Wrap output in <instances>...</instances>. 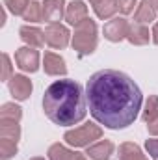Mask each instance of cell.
Returning a JSON list of instances; mask_svg holds the SVG:
<instances>
[{"mask_svg": "<svg viewBox=\"0 0 158 160\" xmlns=\"http://www.w3.org/2000/svg\"><path fill=\"white\" fill-rule=\"evenodd\" d=\"M86 95L89 112L108 128H126L141 108V91L138 84L121 71L104 69L87 80Z\"/></svg>", "mask_w": 158, "mask_h": 160, "instance_id": "obj_1", "label": "cell"}, {"mask_svg": "<svg viewBox=\"0 0 158 160\" xmlns=\"http://www.w3.org/2000/svg\"><path fill=\"white\" fill-rule=\"evenodd\" d=\"M43 110L54 125L71 127L86 118V99L78 82L56 80L43 97Z\"/></svg>", "mask_w": 158, "mask_h": 160, "instance_id": "obj_2", "label": "cell"}, {"mask_svg": "<svg viewBox=\"0 0 158 160\" xmlns=\"http://www.w3.org/2000/svg\"><path fill=\"white\" fill-rule=\"evenodd\" d=\"M73 48L86 56V54H91L95 48H97V24L87 19L84 21L82 24H78L75 28V36H73Z\"/></svg>", "mask_w": 158, "mask_h": 160, "instance_id": "obj_3", "label": "cell"}, {"mask_svg": "<svg viewBox=\"0 0 158 160\" xmlns=\"http://www.w3.org/2000/svg\"><path fill=\"white\" fill-rule=\"evenodd\" d=\"M101 136H102L101 127H97L93 123H86L75 130L65 132V142L73 147H89V143L99 140Z\"/></svg>", "mask_w": 158, "mask_h": 160, "instance_id": "obj_4", "label": "cell"}, {"mask_svg": "<svg viewBox=\"0 0 158 160\" xmlns=\"http://www.w3.org/2000/svg\"><path fill=\"white\" fill-rule=\"evenodd\" d=\"M69 38H71L69 30H67L63 24H60V22H52V24H48L47 30H45L47 45L52 47V48H65V47L69 45Z\"/></svg>", "mask_w": 158, "mask_h": 160, "instance_id": "obj_5", "label": "cell"}, {"mask_svg": "<svg viewBox=\"0 0 158 160\" xmlns=\"http://www.w3.org/2000/svg\"><path fill=\"white\" fill-rule=\"evenodd\" d=\"M17 65L26 73H36L39 69V52L34 47H22L15 52Z\"/></svg>", "mask_w": 158, "mask_h": 160, "instance_id": "obj_6", "label": "cell"}, {"mask_svg": "<svg viewBox=\"0 0 158 160\" xmlns=\"http://www.w3.org/2000/svg\"><path fill=\"white\" fill-rule=\"evenodd\" d=\"M128 30H130L128 21L123 19V17H116V19H112L104 24V38L108 41L117 43V41L125 39L128 36Z\"/></svg>", "mask_w": 158, "mask_h": 160, "instance_id": "obj_7", "label": "cell"}, {"mask_svg": "<svg viewBox=\"0 0 158 160\" xmlns=\"http://www.w3.org/2000/svg\"><path fill=\"white\" fill-rule=\"evenodd\" d=\"M9 91L17 101H24L32 93V82L24 75H13L9 78Z\"/></svg>", "mask_w": 158, "mask_h": 160, "instance_id": "obj_8", "label": "cell"}, {"mask_svg": "<svg viewBox=\"0 0 158 160\" xmlns=\"http://www.w3.org/2000/svg\"><path fill=\"white\" fill-rule=\"evenodd\" d=\"M63 15H65V0H45L43 21L52 24V22H58Z\"/></svg>", "mask_w": 158, "mask_h": 160, "instance_id": "obj_9", "label": "cell"}, {"mask_svg": "<svg viewBox=\"0 0 158 160\" xmlns=\"http://www.w3.org/2000/svg\"><path fill=\"white\" fill-rule=\"evenodd\" d=\"M87 19H89V17H87V6H86L84 2L73 0V2L67 6V9H65V21H67L69 24L78 26V24H82V22L87 21Z\"/></svg>", "mask_w": 158, "mask_h": 160, "instance_id": "obj_10", "label": "cell"}, {"mask_svg": "<svg viewBox=\"0 0 158 160\" xmlns=\"http://www.w3.org/2000/svg\"><path fill=\"white\" fill-rule=\"evenodd\" d=\"M43 67H45V73L47 75H52V77H60V75H65L67 73V67H65L63 58L58 56V54H54V52H47L45 54Z\"/></svg>", "mask_w": 158, "mask_h": 160, "instance_id": "obj_11", "label": "cell"}, {"mask_svg": "<svg viewBox=\"0 0 158 160\" xmlns=\"http://www.w3.org/2000/svg\"><path fill=\"white\" fill-rule=\"evenodd\" d=\"M112 153H114V143L110 140H102L95 145H89L86 155L93 160H108L112 157Z\"/></svg>", "mask_w": 158, "mask_h": 160, "instance_id": "obj_12", "label": "cell"}, {"mask_svg": "<svg viewBox=\"0 0 158 160\" xmlns=\"http://www.w3.org/2000/svg\"><path fill=\"white\" fill-rule=\"evenodd\" d=\"M21 39L24 41V43H28L30 47H43L45 43H47V39H45V32H41L39 28H34V26H22L21 28Z\"/></svg>", "mask_w": 158, "mask_h": 160, "instance_id": "obj_13", "label": "cell"}, {"mask_svg": "<svg viewBox=\"0 0 158 160\" xmlns=\"http://www.w3.org/2000/svg\"><path fill=\"white\" fill-rule=\"evenodd\" d=\"M21 138V127L19 121L15 119H0V140H9V142H19Z\"/></svg>", "mask_w": 158, "mask_h": 160, "instance_id": "obj_14", "label": "cell"}, {"mask_svg": "<svg viewBox=\"0 0 158 160\" xmlns=\"http://www.w3.org/2000/svg\"><path fill=\"white\" fill-rule=\"evenodd\" d=\"M155 19H156V9L153 8V4L149 0H143L134 13V21L138 24H147V22H153Z\"/></svg>", "mask_w": 158, "mask_h": 160, "instance_id": "obj_15", "label": "cell"}, {"mask_svg": "<svg viewBox=\"0 0 158 160\" xmlns=\"http://www.w3.org/2000/svg\"><path fill=\"white\" fill-rule=\"evenodd\" d=\"M126 39L130 41L132 45H147L149 43V30L145 24H130V30H128V36Z\"/></svg>", "mask_w": 158, "mask_h": 160, "instance_id": "obj_16", "label": "cell"}, {"mask_svg": "<svg viewBox=\"0 0 158 160\" xmlns=\"http://www.w3.org/2000/svg\"><path fill=\"white\" fill-rule=\"evenodd\" d=\"M119 160H149V158L141 153V149L136 143L126 142L119 147Z\"/></svg>", "mask_w": 158, "mask_h": 160, "instance_id": "obj_17", "label": "cell"}, {"mask_svg": "<svg viewBox=\"0 0 158 160\" xmlns=\"http://www.w3.org/2000/svg\"><path fill=\"white\" fill-rule=\"evenodd\" d=\"M93 9L99 19H110L117 11V2L116 0H97L93 4Z\"/></svg>", "mask_w": 158, "mask_h": 160, "instance_id": "obj_18", "label": "cell"}, {"mask_svg": "<svg viewBox=\"0 0 158 160\" xmlns=\"http://www.w3.org/2000/svg\"><path fill=\"white\" fill-rule=\"evenodd\" d=\"M78 153L69 151L67 147H63L62 143H54L48 149V158L50 160H78Z\"/></svg>", "mask_w": 158, "mask_h": 160, "instance_id": "obj_19", "label": "cell"}, {"mask_svg": "<svg viewBox=\"0 0 158 160\" xmlns=\"http://www.w3.org/2000/svg\"><path fill=\"white\" fill-rule=\"evenodd\" d=\"M22 17H24V21H30V22H41L43 21V4L30 2Z\"/></svg>", "mask_w": 158, "mask_h": 160, "instance_id": "obj_20", "label": "cell"}, {"mask_svg": "<svg viewBox=\"0 0 158 160\" xmlns=\"http://www.w3.org/2000/svg\"><path fill=\"white\" fill-rule=\"evenodd\" d=\"M22 118V112L17 104L13 102H6L0 110V119H15V121H21Z\"/></svg>", "mask_w": 158, "mask_h": 160, "instance_id": "obj_21", "label": "cell"}, {"mask_svg": "<svg viewBox=\"0 0 158 160\" xmlns=\"http://www.w3.org/2000/svg\"><path fill=\"white\" fill-rule=\"evenodd\" d=\"M158 118V97L156 95H151L145 102V110H143V121L149 123L151 119Z\"/></svg>", "mask_w": 158, "mask_h": 160, "instance_id": "obj_22", "label": "cell"}, {"mask_svg": "<svg viewBox=\"0 0 158 160\" xmlns=\"http://www.w3.org/2000/svg\"><path fill=\"white\" fill-rule=\"evenodd\" d=\"M28 4H30L28 0H4V6H6L13 15H24Z\"/></svg>", "mask_w": 158, "mask_h": 160, "instance_id": "obj_23", "label": "cell"}, {"mask_svg": "<svg viewBox=\"0 0 158 160\" xmlns=\"http://www.w3.org/2000/svg\"><path fill=\"white\" fill-rule=\"evenodd\" d=\"M13 155H17V143L9 140H0V158L9 160Z\"/></svg>", "mask_w": 158, "mask_h": 160, "instance_id": "obj_24", "label": "cell"}, {"mask_svg": "<svg viewBox=\"0 0 158 160\" xmlns=\"http://www.w3.org/2000/svg\"><path fill=\"white\" fill-rule=\"evenodd\" d=\"M117 2V9L121 13H130V11H134V6H136V2L138 0H116Z\"/></svg>", "mask_w": 158, "mask_h": 160, "instance_id": "obj_25", "label": "cell"}, {"mask_svg": "<svg viewBox=\"0 0 158 160\" xmlns=\"http://www.w3.org/2000/svg\"><path fill=\"white\" fill-rule=\"evenodd\" d=\"M145 149H147V153H149L153 158L158 160V138L147 140V142H145Z\"/></svg>", "mask_w": 158, "mask_h": 160, "instance_id": "obj_26", "label": "cell"}, {"mask_svg": "<svg viewBox=\"0 0 158 160\" xmlns=\"http://www.w3.org/2000/svg\"><path fill=\"white\" fill-rule=\"evenodd\" d=\"M2 63H4V69H2V80H7L11 75V63H9V56L7 54H2Z\"/></svg>", "mask_w": 158, "mask_h": 160, "instance_id": "obj_27", "label": "cell"}, {"mask_svg": "<svg viewBox=\"0 0 158 160\" xmlns=\"http://www.w3.org/2000/svg\"><path fill=\"white\" fill-rule=\"evenodd\" d=\"M147 130H149V134L158 136V118H155V119H151L147 123Z\"/></svg>", "mask_w": 158, "mask_h": 160, "instance_id": "obj_28", "label": "cell"}, {"mask_svg": "<svg viewBox=\"0 0 158 160\" xmlns=\"http://www.w3.org/2000/svg\"><path fill=\"white\" fill-rule=\"evenodd\" d=\"M153 41L158 45V22L155 24V28H153Z\"/></svg>", "mask_w": 158, "mask_h": 160, "instance_id": "obj_29", "label": "cell"}, {"mask_svg": "<svg viewBox=\"0 0 158 160\" xmlns=\"http://www.w3.org/2000/svg\"><path fill=\"white\" fill-rule=\"evenodd\" d=\"M149 2L153 4V8H155V9H158V0H149Z\"/></svg>", "mask_w": 158, "mask_h": 160, "instance_id": "obj_30", "label": "cell"}, {"mask_svg": "<svg viewBox=\"0 0 158 160\" xmlns=\"http://www.w3.org/2000/svg\"><path fill=\"white\" fill-rule=\"evenodd\" d=\"M78 160H87V158H86L84 155H80V157H78Z\"/></svg>", "mask_w": 158, "mask_h": 160, "instance_id": "obj_31", "label": "cell"}, {"mask_svg": "<svg viewBox=\"0 0 158 160\" xmlns=\"http://www.w3.org/2000/svg\"><path fill=\"white\" fill-rule=\"evenodd\" d=\"M32 160H45V158H39V157H36V158H32Z\"/></svg>", "mask_w": 158, "mask_h": 160, "instance_id": "obj_32", "label": "cell"}, {"mask_svg": "<svg viewBox=\"0 0 158 160\" xmlns=\"http://www.w3.org/2000/svg\"><path fill=\"white\" fill-rule=\"evenodd\" d=\"M89 2H91V4H95V2H97V0H89Z\"/></svg>", "mask_w": 158, "mask_h": 160, "instance_id": "obj_33", "label": "cell"}]
</instances>
